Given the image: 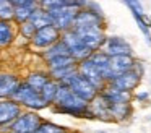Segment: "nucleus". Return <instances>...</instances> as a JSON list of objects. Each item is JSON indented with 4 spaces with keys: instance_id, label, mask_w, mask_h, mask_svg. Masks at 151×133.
I'll list each match as a JSON object with an SVG mask.
<instances>
[{
    "instance_id": "1",
    "label": "nucleus",
    "mask_w": 151,
    "mask_h": 133,
    "mask_svg": "<svg viewBox=\"0 0 151 133\" xmlns=\"http://www.w3.org/2000/svg\"><path fill=\"white\" fill-rule=\"evenodd\" d=\"M50 109H52V112L60 114V115H68L75 117V119H91L88 110V102L80 99L63 84L59 86V91H57Z\"/></svg>"
},
{
    "instance_id": "2",
    "label": "nucleus",
    "mask_w": 151,
    "mask_h": 133,
    "mask_svg": "<svg viewBox=\"0 0 151 133\" xmlns=\"http://www.w3.org/2000/svg\"><path fill=\"white\" fill-rule=\"evenodd\" d=\"M12 101L17 102L23 110H31V112H41V110L49 107L46 104V101L41 97V94L37 91H34L33 88H29L23 80L18 84L15 94L12 96Z\"/></svg>"
},
{
    "instance_id": "3",
    "label": "nucleus",
    "mask_w": 151,
    "mask_h": 133,
    "mask_svg": "<svg viewBox=\"0 0 151 133\" xmlns=\"http://www.w3.org/2000/svg\"><path fill=\"white\" fill-rule=\"evenodd\" d=\"M81 28H106V18L96 2H86V6L76 12L72 29Z\"/></svg>"
},
{
    "instance_id": "4",
    "label": "nucleus",
    "mask_w": 151,
    "mask_h": 133,
    "mask_svg": "<svg viewBox=\"0 0 151 133\" xmlns=\"http://www.w3.org/2000/svg\"><path fill=\"white\" fill-rule=\"evenodd\" d=\"M60 84L67 86L73 94H76L80 99H83L85 102H88V104L99 94V91L96 89V88L93 86L89 81H86L81 75H78V71H76V73H73L72 76H68L65 81H62Z\"/></svg>"
},
{
    "instance_id": "5",
    "label": "nucleus",
    "mask_w": 151,
    "mask_h": 133,
    "mask_svg": "<svg viewBox=\"0 0 151 133\" xmlns=\"http://www.w3.org/2000/svg\"><path fill=\"white\" fill-rule=\"evenodd\" d=\"M60 41L65 44V47H67V50H68L70 57H72L76 63H80V62H83V60H88V58L91 57L93 52L89 50L85 44H83L81 39H80L78 36H76V32L72 31V29L67 31V32H62Z\"/></svg>"
},
{
    "instance_id": "6",
    "label": "nucleus",
    "mask_w": 151,
    "mask_h": 133,
    "mask_svg": "<svg viewBox=\"0 0 151 133\" xmlns=\"http://www.w3.org/2000/svg\"><path fill=\"white\" fill-rule=\"evenodd\" d=\"M76 12H78V10L72 8V6L68 5V0H65V3H63L62 6L54 8L47 13H49V16H50V21H52L54 28H57L60 32H67L73 28V19H75V16H76Z\"/></svg>"
},
{
    "instance_id": "7",
    "label": "nucleus",
    "mask_w": 151,
    "mask_h": 133,
    "mask_svg": "<svg viewBox=\"0 0 151 133\" xmlns=\"http://www.w3.org/2000/svg\"><path fill=\"white\" fill-rule=\"evenodd\" d=\"M42 120L44 119L39 115V112L23 110L17 117V120L8 127V133H36Z\"/></svg>"
},
{
    "instance_id": "8",
    "label": "nucleus",
    "mask_w": 151,
    "mask_h": 133,
    "mask_svg": "<svg viewBox=\"0 0 151 133\" xmlns=\"http://www.w3.org/2000/svg\"><path fill=\"white\" fill-rule=\"evenodd\" d=\"M141 76H143V67H141L140 62H137L132 70L119 75V76L109 84H112L114 88H117V89H120V91L133 94L135 89L138 88V84L141 83Z\"/></svg>"
},
{
    "instance_id": "9",
    "label": "nucleus",
    "mask_w": 151,
    "mask_h": 133,
    "mask_svg": "<svg viewBox=\"0 0 151 133\" xmlns=\"http://www.w3.org/2000/svg\"><path fill=\"white\" fill-rule=\"evenodd\" d=\"M137 62L138 60L135 58V55H119V57H111V60H109V70L106 71L104 76H102L104 81H106V84L112 83L119 75L132 70Z\"/></svg>"
},
{
    "instance_id": "10",
    "label": "nucleus",
    "mask_w": 151,
    "mask_h": 133,
    "mask_svg": "<svg viewBox=\"0 0 151 133\" xmlns=\"http://www.w3.org/2000/svg\"><path fill=\"white\" fill-rule=\"evenodd\" d=\"M60 36H62V32L57 28H54V26H46V28L36 29L33 39L29 41V45L33 49H36V50L42 52V50H46V49H49L50 45H54L55 42H59Z\"/></svg>"
},
{
    "instance_id": "11",
    "label": "nucleus",
    "mask_w": 151,
    "mask_h": 133,
    "mask_svg": "<svg viewBox=\"0 0 151 133\" xmlns=\"http://www.w3.org/2000/svg\"><path fill=\"white\" fill-rule=\"evenodd\" d=\"M72 31L76 32V36L81 39V42L91 52L101 50L102 44L107 37L106 28H81V29H72Z\"/></svg>"
},
{
    "instance_id": "12",
    "label": "nucleus",
    "mask_w": 151,
    "mask_h": 133,
    "mask_svg": "<svg viewBox=\"0 0 151 133\" xmlns=\"http://www.w3.org/2000/svg\"><path fill=\"white\" fill-rule=\"evenodd\" d=\"M101 50L109 58L119 57V55H133V49H132L130 42L125 37H120V36H107Z\"/></svg>"
},
{
    "instance_id": "13",
    "label": "nucleus",
    "mask_w": 151,
    "mask_h": 133,
    "mask_svg": "<svg viewBox=\"0 0 151 133\" xmlns=\"http://www.w3.org/2000/svg\"><path fill=\"white\" fill-rule=\"evenodd\" d=\"M125 5L130 8V13L133 16L135 23H137L138 29L141 31V34L145 36V41H146L148 45H151V23L150 18L145 15L143 8H141L140 2H125Z\"/></svg>"
},
{
    "instance_id": "14",
    "label": "nucleus",
    "mask_w": 151,
    "mask_h": 133,
    "mask_svg": "<svg viewBox=\"0 0 151 133\" xmlns=\"http://www.w3.org/2000/svg\"><path fill=\"white\" fill-rule=\"evenodd\" d=\"M21 112L23 109L12 99L0 101V132L8 133V127L17 120V117Z\"/></svg>"
},
{
    "instance_id": "15",
    "label": "nucleus",
    "mask_w": 151,
    "mask_h": 133,
    "mask_svg": "<svg viewBox=\"0 0 151 133\" xmlns=\"http://www.w3.org/2000/svg\"><path fill=\"white\" fill-rule=\"evenodd\" d=\"M10 2L13 5V18H12V21L15 23V26L29 21L33 12L39 6V3L36 0H10Z\"/></svg>"
},
{
    "instance_id": "16",
    "label": "nucleus",
    "mask_w": 151,
    "mask_h": 133,
    "mask_svg": "<svg viewBox=\"0 0 151 133\" xmlns=\"http://www.w3.org/2000/svg\"><path fill=\"white\" fill-rule=\"evenodd\" d=\"M23 78L18 73L8 70H0V101L12 99V96L15 94L18 84L21 83Z\"/></svg>"
},
{
    "instance_id": "17",
    "label": "nucleus",
    "mask_w": 151,
    "mask_h": 133,
    "mask_svg": "<svg viewBox=\"0 0 151 133\" xmlns=\"http://www.w3.org/2000/svg\"><path fill=\"white\" fill-rule=\"evenodd\" d=\"M76 71H78V75H81L86 81H89L98 91H101L102 88H104L106 81H104V78H102L101 71L93 65V62L89 60V58L76 63Z\"/></svg>"
},
{
    "instance_id": "18",
    "label": "nucleus",
    "mask_w": 151,
    "mask_h": 133,
    "mask_svg": "<svg viewBox=\"0 0 151 133\" xmlns=\"http://www.w3.org/2000/svg\"><path fill=\"white\" fill-rule=\"evenodd\" d=\"M99 96L107 104H130V102H133V94L132 93L120 91L109 83L104 84V88L99 91Z\"/></svg>"
},
{
    "instance_id": "19",
    "label": "nucleus",
    "mask_w": 151,
    "mask_h": 133,
    "mask_svg": "<svg viewBox=\"0 0 151 133\" xmlns=\"http://www.w3.org/2000/svg\"><path fill=\"white\" fill-rule=\"evenodd\" d=\"M88 110L91 119H98V120H104V122H111L109 117V104L102 99L101 96H96L91 102L88 104Z\"/></svg>"
},
{
    "instance_id": "20",
    "label": "nucleus",
    "mask_w": 151,
    "mask_h": 133,
    "mask_svg": "<svg viewBox=\"0 0 151 133\" xmlns=\"http://www.w3.org/2000/svg\"><path fill=\"white\" fill-rule=\"evenodd\" d=\"M18 37L17 26L13 21H2L0 19V49L10 47Z\"/></svg>"
},
{
    "instance_id": "21",
    "label": "nucleus",
    "mask_w": 151,
    "mask_h": 133,
    "mask_svg": "<svg viewBox=\"0 0 151 133\" xmlns=\"http://www.w3.org/2000/svg\"><path fill=\"white\" fill-rule=\"evenodd\" d=\"M49 80H50V76H49V73H47V70H31V71H28L26 76L23 78L24 83L29 88H33L34 91H37V93L42 89L44 84Z\"/></svg>"
},
{
    "instance_id": "22",
    "label": "nucleus",
    "mask_w": 151,
    "mask_h": 133,
    "mask_svg": "<svg viewBox=\"0 0 151 133\" xmlns=\"http://www.w3.org/2000/svg\"><path fill=\"white\" fill-rule=\"evenodd\" d=\"M133 114V106L130 104H109L111 122H125Z\"/></svg>"
},
{
    "instance_id": "23",
    "label": "nucleus",
    "mask_w": 151,
    "mask_h": 133,
    "mask_svg": "<svg viewBox=\"0 0 151 133\" xmlns=\"http://www.w3.org/2000/svg\"><path fill=\"white\" fill-rule=\"evenodd\" d=\"M63 55H70L68 50H67L65 44H63L62 41L55 42L54 45H50L49 49H46V50L41 52V57H42L44 63L49 60H52V58H57V57H63Z\"/></svg>"
},
{
    "instance_id": "24",
    "label": "nucleus",
    "mask_w": 151,
    "mask_h": 133,
    "mask_svg": "<svg viewBox=\"0 0 151 133\" xmlns=\"http://www.w3.org/2000/svg\"><path fill=\"white\" fill-rule=\"evenodd\" d=\"M29 23L36 29L46 28V26H52V21H50L49 13H47L44 8H41V6H37V8L33 12V15H31V18H29Z\"/></svg>"
},
{
    "instance_id": "25",
    "label": "nucleus",
    "mask_w": 151,
    "mask_h": 133,
    "mask_svg": "<svg viewBox=\"0 0 151 133\" xmlns=\"http://www.w3.org/2000/svg\"><path fill=\"white\" fill-rule=\"evenodd\" d=\"M59 86L60 84L57 83V81H54V80H49L46 84H44V88L39 91V94H41V97H42L44 101H46V104L47 106H52V102H54V99H55V94H57V91H59Z\"/></svg>"
},
{
    "instance_id": "26",
    "label": "nucleus",
    "mask_w": 151,
    "mask_h": 133,
    "mask_svg": "<svg viewBox=\"0 0 151 133\" xmlns=\"http://www.w3.org/2000/svg\"><path fill=\"white\" fill-rule=\"evenodd\" d=\"M89 60L93 62V65H94V67L101 71L102 76H104V73L109 70V60H111V58H109L102 50H96V52H93V54H91Z\"/></svg>"
},
{
    "instance_id": "27",
    "label": "nucleus",
    "mask_w": 151,
    "mask_h": 133,
    "mask_svg": "<svg viewBox=\"0 0 151 133\" xmlns=\"http://www.w3.org/2000/svg\"><path fill=\"white\" fill-rule=\"evenodd\" d=\"M72 130H68L67 127L59 125L55 122H50V120H42L39 125V128L36 130V133H70Z\"/></svg>"
},
{
    "instance_id": "28",
    "label": "nucleus",
    "mask_w": 151,
    "mask_h": 133,
    "mask_svg": "<svg viewBox=\"0 0 151 133\" xmlns=\"http://www.w3.org/2000/svg\"><path fill=\"white\" fill-rule=\"evenodd\" d=\"M70 65H76V62L70 55H63V57H57V58H52V60L46 62V70L52 71V70H59V68L70 67Z\"/></svg>"
},
{
    "instance_id": "29",
    "label": "nucleus",
    "mask_w": 151,
    "mask_h": 133,
    "mask_svg": "<svg viewBox=\"0 0 151 133\" xmlns=\"http://www.w3.org/2000/svg\"><path fill=\"white\" fill-rule=\"evenodd\" d=\"M17 32H18V37L24 39V41L29 44V41L33 39L34 32H36V28H34L29 21H26V23H23V24H18L17 26Z\"/></svg>"
},
{
    "instance_id": "30",
    "label": "nucleus",
    "mask_w": 151,
    "mask_h": 133,
    "mask_svg": "<svg viewBox=\"0 0 151 133\" xmlns=\"http://www.w3.org/2000/svg\"><path fill=\"white\" fill-rule=\"evenodd\" d=\"M133 99L138 101V102H146L150 99V93L148 91H138L137 94H133Z\"/></svg>"
},
{
    "instance_id": "31",
    "label": "nucleus",
    "mask_w": 151,
    "mask_h": 133,
    "mask_svg": "<svg viewBox=\"0 0 151 133\" xmlns=\"http://www.w3.org/2000/svg\"><path fill=\"white\" fill-rule=\"evenodd\" d=\"M99 133H106V132H99Z\"/></svg>"
},
{
    "instance_id": "32",
    "label": "nucleus",
    "mask_w": 151,
    "mask_h": 133,
    "mask_svg": "<svg viewBox=\"0 0 151 133\" xmlns=\"http://www.w3.org/2000/svg\"><path fill=\"white\" fill-rule=\"evenodd\" d=\"M70 133H76V132H70Z\"/></svg>"
}]
</instances>
